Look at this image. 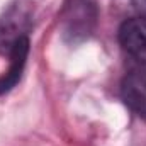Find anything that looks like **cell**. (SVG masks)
I'll return each mask as SVG.
<instances>
[{"label":"cell","mask_w":146,"mask_h":146,"mask_svg":"<svg viewBox=\"0 0 146 146\" xmlns=\"http://www.w3.org/2000/svg\"><path fill=\"white\" fill-rule=\"evenodd\" d=\"M63 10L65 34L72 41L85 39L92 33L97 19L95 3L92 0H68Z\"/></svg>","instance_id":"obj_1"},{"label":"cell","mask_w":146,"mask_h":146,"mask_svg":"<svg viewBox=\"0 0 146 146\" xmlns=\"http://www.w3.org/2000/svg\"><path fill=\"white\" fill-rule=\"evenodd\" d=\"M119 42L141 68H146V15L127 19L119 29Z\"/></svg>","instance_id":"obj_2"},{"label":"cell","mask_w":146,"mask_h":146,"mask_svg":"<svg viewBox=\"0 0 146 146\" xmlns=\"http://www.w3.org/2000/svg\"><path fill=\"white\" fill-rule=\"evenodd\" d=\"M122 97L133 110L146 115V68L139 66L124 78Z\"/></svg>","instance_id":"obj_3"},{"label":"cell","mask_w":146,"mask_h":146,"mask_svg":"<svg viewBox=\"0 0 146 146\" xmlns=\"http://www.w3.org/2000/svg\"><path fill=\"white\" fill-rule=\"evenodd\" d=\"M27 53H29V39L26 36L19 37L10 48V68L5 73V76L0 78V94L7 92L17 83V80L21 78L22 68L26 65Z\"/></svg>","instance_id":"obj_4"},{"label":"cell","mask_w":146,"mask_h":146,"mask_svg":"<svg viewBox=\"0 0 146 146\" xmlns=\"http://www.w3.org/2000/svg\"><path fill=\"white\" fill-rule=\"evenodd\" d=\"M136 5H138L141 10H145L146 12V0H136Z\"/></svg>","instance_id":"obj_5"}]
</instances>
